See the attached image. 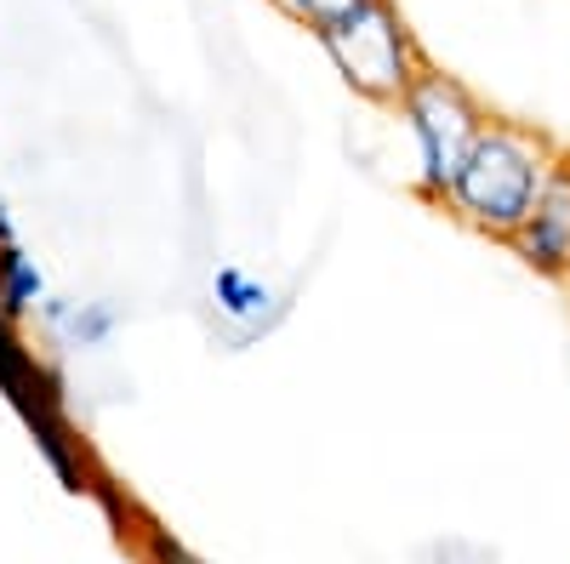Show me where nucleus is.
<instances>
[{"label": "nucleus", "mask_w": 570, "mask_h": 564, "mask_svg": "<svg viewBox=\"0 0 570 564\" xmlns=\"http://www.w3.org/2000/svg\"><path fill=\"white\" fill-rule=\"evenodd\" d=\"M115 332H120V308L104 303V297H91V303H75V308H69V319L58 325L52 337H58L63 348H104Z\"/></svg>", "instance_id": "0eeeda50"}, {"label": "nucleus", "mask_w": 570, "mask_h": 564, "mask_svg": "<svg viewBox=\"0 0 570 564\" xmlns=\"http://www.w3.org/2000/svg\"><path fill=\"white\" fill-rule=\"evenodd\" d=\"M394 115L405 120L411 144H416V195L428 206H445L451 182H456L468 149L480 144L491 109L473 98L456 75H445L440 63H422V75L411 80V91L400 98Z\"/></svg>", "instance_id": "7ed1b4c3"}, {"label": "nucleus", "mask_w": 570, "mask_h": 564, "mask_svg": "<svg viewBox=\"0 0 570 564\" xmlns=\"http://www.w3.org/2000/svg\"><path fill=\"white\" fill-rule=\"evenodd\" d=\"M559 160V144L548 131H537L531 120H508V115H491L485 131H480V144L468 149L456 182H451V195H445V211L473 228V234H485V240L508 246L519 222L531 217L537 195H542V182Z\"/></svg>", "instance_id": "f257e3e1"}, {"label": "nucleus", "mask_w": 570, "mask_h": 564, "mask_svg": "<svg viewBox=\"0 0 570 564\" xmlns=\"http://www.w3.org/2000/svg\"><path fill=\"white\" fill-rule=\"evenodd\" d=\"M559 286H564V291H570V268H564V279H559Z\"/></svg>", "instance_id": "f8f14e48"}, {"label": "nucleus", "mask_w": 570, "mask_h": 564, "mask_svg": "<svg viewBox=\"0 0 570 564\" xmlns=\"http://www.w3.org/2000/svg\"><path fill=\"white\" fill-rule=\"evenodd\" d=\"M314 40H320L325 63L337 69V80L354 91L360 103H376V109H400V98L411 91V80L428 63L394 0H365L360 12L320 29Z\"/></svg>", "instance_id": "f03ea898"}, {"label": "nucleus", "mask_w": 570, "mask_h": 564, "mask_svg": "<svg viewBox=\"0 0 570 564\" xmlns=\"http://www.w3.org/2000/svg\"><path fill=\"white\" fill-rule=\"evenodd\" d=\"M40 303H46V274H40V263H35L18 240L0 246V314H12V319L23 325V319L40 314Z\"/></svg>", "instance_id": "423d86ee"}, {"label": "nucleus", "mask_w": 570, "mask_h": 564, "mask_svg": "<svg viewBox=\"0 0 570 564\" xmlns=\"http://www.w3.org/2000/svg\"><path fill=\"white\" fill-rule=\"evenodd\" d=\"M268 7H274L285 23H297V29L320 34V29H331V23H343L348 12H360L365 0H268Z\"/></svg>", "instance_id": "9d476101"}, {"label": "nucleus", "mask_w": 570, "mask_h": 564, "mask_svg": "<svg viewBox=\"0 0 570 564\" xmlns=\"http://www.w3.org/2000/svg\"><path fill=\"white\" fill-rule=\"evenodd\" d=\"M18 240V217H12V206L0 200V246H12Z\"/></svg>", "instance_id": "9b49d317"}, {"label": "nucleus", "mask_w": 570, "mask_h": 564, "mask_svg": "<svg viewBox=\"0 0 570 564\" xmlns=\"http://www.w3.org/2000/svg\"><path fill=\"white\" fill-rule=\"evenodd\" d=\"M86 502H98V507H104V520L120 531V542H131V536H137V525L149 520V513L137 507V496H131V491H126V485L109 474V467H98V479H91Z\"/></svg>", "instance_id": "6e6552de"}, {"label": "nucleus", "mask_w": 570, "mask_h": 564, "mask_svg": "<svg viewBox=\"0 0 570 564\" xmlns=\"http://www.w3.org/2000/svg\"><path fill=\"white\" fill-rule=\"evenodd\" d=\"M508 251L542 279H564V268H570V149H559L542 195H537L531 217L519 222V234L508 240Z\"/></svg>", "instance_id": "20e7f679"}, {"label": "nucleus", "mask_w": 570, "mask_h": 564, "mask_svg": "<svg viewBox=\"0 0 570 564\" xmlns=\"http://www.w3.org/2000/svg\"><path fill=\"white\" fill-rule=\"evenodd\" d=\"M131 547H137V558H142V564H212V558H200L188 542H177L160 520H142V525H137V536H131Z\"/></svg>", "instance_id": "1a4fd4ad"}, {"label": "nucleus", "mask_w": 570, "mask_h": 564, "mask_svg": "<svg viewBox=\"0 0 570 564\" xmlns=\"http://www.w3.org/2000/svg\"><path fill=\"white\" fill-rule=\"evenodd\" d=\"M212 303H217V314H223L228 325H246V332L268 325V314L279 308L263 279L246 274V268H234V263H223V268L212 274Z\"/></svg>", "instance_id": "39448f33"}]
</instances>
